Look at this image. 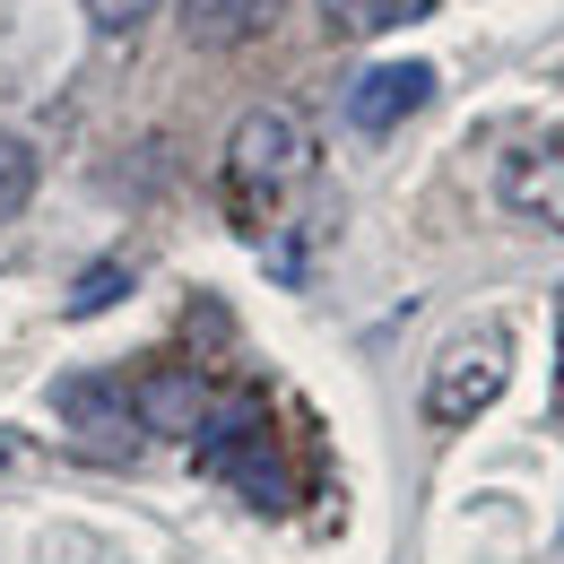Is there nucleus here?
<instances>
[{
    "label": "nucleus",
    "mask_w": 564,
    "mask_h": 564,
    "mask_svg": "<svg viewBox=\"0 0 564 564\" xmlns=\"http://www.w3.org/2000/svg\"><path fill=\"white\" fill-rule=\"evenodd\" d=\"M122 286H131V270H87V286L70 295V313H96V304H113Z\"/></svg>",
    "instance_id": "11"
},
{
    "label": "nucleus",
    "mask_w": 564,
    "mask_h": 564,
    "mask_svg": "<svg viewBox=\"0 0 564 564\" xmlns=\"http://www.w3.org/2000/svg\"><path fill=\"white\" fill-rule=\"evenodd\" d=\"M313 174V131L286 113V105H252L235 131H226V209L235 226H270L295 200V183Z\"/></svg>",
    "instance_id": "1"
},
{
    "label": "nucleus",
    "mask_w": 564,
    "mask_h": 564,
    "mask_svg": "<svg viewBox=\"0 0 564 564\" xmlns=\"http://www.w3.org/2000/svg\"><path fill=\"white\" fill-rule=\"evenodd\" d=\"M495 200L530 226L564 235V131H521L495 156Z\"/></svg>",
    "instance_id": "3"
},
{
    "label": "nucleus",
    "mask_w": 564,
    "mask_h": 564,
    "mask_svg": "<svg viewBox=\"0 0 564 564\" xmlns=\"http://www.w3.org/2000/svg\"><path fill=\"white\" fill-rule=\"evenodd\" d=\"M209 409H217V391L200 373H174V365H165V373L140 382V425H156V434H200Z\"/></svg>",
    "instance_id": "7"
},
{
    "label": "nucleus",
    "mask_w": 564,
    "mask_h": 564,
    "mask_svg": "<svg viewBox=\"0 0 564 564\" xmlns=\"http://www.w3.org/2000/svg\"><path fill=\"white\" fill-rule=\"evenodd\" d=\"M547 409L564 417V295H556V400H547Z\"/></svg>",
    "instance_id": "12"
},
{
    "label": "nucleus",
    "mask_w": 564,
    "mask_h": 564,
    "mask_svg": "<svg viewBox=\"0 0 564 564\" xmlns=\"http://www.w3.org/2000/svg\"><path fill=\"white\" fill-rule=\"evenodd\" d=\"M322 18L339 26V35H382L391 18H409L400 0H322Z\"/></svg>",
    "instance_id": "9"
},
{
    "label": "nucleus",
    "mask_w": 564,
    "mask_h": 564,
    "mask_svg": "<svg viewBox=\"0 0 564 564\" xmlns=\"http://www.w3.org/2000/svg\"><path fill=\"white\" fill-rule=\"evenodd\" d=\"M35 174H44V156H35V140L26 131H0V226L35 200Z\"/></svg>",
    "instance_id": "8"
},
{
    "label": "nucleus",
    "mask_w": 564,
    "mask_h": 564,
    "mask_svg": "<svg viewBox=\"0 0 564 564\" xmlns=\"http://www.w3.org/2000/svg\"><path fill=\"white\" fill-rule=\"evenodd\" d=\"M425 96H434V70H425V62H382V70H365L348 87V122L356 131H400Z\"/></svg>",
    "instance_id": "5"
},
{
    "label": "nucleus",
    "mask_w": 564,
    "mask_h": 564,
    "mask_svg": "<svg viewBox=\"0 0 564 564\" xmlns=\"http://www.w3.org/2000/svg\"><path fill=\"white\" fill-rule=\"evenodd\" d=\"M286 18V0H183V35L200 53H243Z\"/></svg>",
    "instance_id": "6"
},
{
    "label": "nucleus",
    "mask_w": 564,
    "mask_h": 564,
    "mask_svg": "<svg viewBox=\"0 0 564 564\" xmlns=\"http://www.w3.org/2000/svg\"><path fill=\"white\" fill-rule=\"evenodd\" d=\"M503 382H512V330L503 322H478V330H460L452 348L434 356V373H425V425H478L503 400Z\"/></svg>",
    "instance_id": "2"
},
{
    "label": "nucleus",
    "mask_w": 564,
    "mask_h": 564,
    "mask_svg": "<svg viewBox=\"0 0 564 564\" xmlns=\"http://www.w3.org/2000/svg\"><path fill=\"white\" fill-rule=\"evenodd\" d=\"M62 417H70L78 434V452H131L140 443V400L122 391V382H105V373H70L62 382Z\"/></svg>",
    "instance_id": "4"
},
{
    "label": "nucleus",
    "mask_w": 564,
    "mask_h": 564,
    "mask_svg": "<svg viewBox=\"0 0 564 564\" xmlns=\"http://www.w3.org/2000/svg\"><path fill=\"white\" fill-rule=\"evenodd\" d=\"M156 9H165V0H87V26H96V35H140Z\"/></svg>",
    "instance_id": "10"
}]
</instances>
